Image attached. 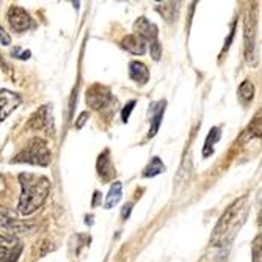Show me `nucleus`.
I'll return each instance as SVG.
<instances>
[{
  "label": "nucleus",
  "instance_id": "nucleus-23",
  "mask_svg": "<svg viewBox=\"0 0 262 262\" xmlns=\"http://www.w3.org/2000/svg\"><path fill=\"white\" fill-rule=\"evenodd\" d=\"M134 105H135V101H130L124 108H123V113H121V116H123V121L124 123H127V120H129V115H130V112L134 110Z\"/></svg>",
  "mask_w": 262,
  "mask_h": 262
},
{
  "label": "nucleus",
  "instance_id": "nucleus-10",
  "mask_svg": "<svg viewBox=\"0 0 262 262\" xmlns=\"http://www.w3.org/2000/svg\"><path fill=\"white\" fill-rule=\"evenodd\" d=\"M134 32L135 35H138L140 38H143L145 41L154 42L157 41V27L156 24L149 22L146 17H138L134 24Z\"/></svg>",
  "mask_w": 262,
  "mask_h": 262
},
{
  "label": "nucleus",
  "instance_id": "nucleus-9",
  "mask_svg": "<svg viewBox=\"0 0 262 262\" xmlns=\"http://www.w3.org/2000/svg\"><path fill=\"white\" fill-rule=\"evenodd\" d=\"M20 104V96L10 90H0V121H5Z\"/></svg>",
  "mask_w": 262,
  "mask_h": 262
},
{
  "label": "nucleus",
  "instance_id": "nucleus-21",
  "mask_svg": "<svg viewBox=\"0 0 262 262\" xmlns=\"http://www.w3.org/2000/svg\"><path fill=\"white\" fill-rule=\"evenodd\" d=\"M163 112H165V102L160 104V108L154 113L152 116V126L149 129V137H154L159 130V126H160V121H162V116H163Z\"/></svg>",
  "mask_w": 262,
  "mask_h": 262
},
{
  "label": "nucleus",
  "instance_id": "nucleus-17",
  "mask_svg": "<svg viewBox=\"0 0 262 262\" xmlns=\"http://www.w3.org/2000/svg\"><path fill=\"white\" fill-rule=\"evenodd\" d=\"M220 135H222V132H220L219 127H212L210 129V132H209V135H207V138L204 141V148H203V156L204 157H209L213 152V145H215V143L220 140Z\"/></svg>",
  "mask_w": 262,
  "mask_h": 262
},
{
  "label": "nucleus",
  "instance_id": "nucleus-22",
  "mask_svg": "<svg viewBox=\"0 0 262 262\" xmlns=\"http://www.w3.org/2000/svg\"><path fill=\"white\" fill-rule=\"evenodd\" d=\"M160 55H162V46H160V42L159 41L151 42V57L154 60H159Z\"/></svg>",
  "mask_w": 262,
  "mask_h": 262
},
{
  "label": "nucleus",
  "instance_id": "nucleus-4",
  "mask_svg": "<svg viewBox=\"0 0 262 262\" xmlns=\"http://www.w3.org/2000/svg\"><path fill=\"white\" fill-rule=\"evenodd\" d=\"M32 130L38 132H46L47 135L55 134V124H54V113H52V105L46 104L39 107L29 120L27 124Z\"/></svg>",
  "mask_w": 262,
  "mask_h": 262
},
{
  "label": "nucleus",
  "instance_id": "nucleus-5",
  "mask_svg": "<svg viewBox=\"0 0 262 262\" xmlns=\"http://www.w3.org/2000/svg\"><path fill=\"white\" fill-rule=\"evenodd\" d=\"M256 29H257V20L256 13L251 8L245 14L244 22V44H245V58L248 63H254L256 58Z\"/></svg>",
  "mask_w": 262,
  "mask_h": 262
},
{
  "label": "nucleus",
  "instance_id": "nucleus-20",
  "mask_svg": "<svg viewBox=\"0 0 262 262\" xmlns=\"http://www.w3.org/2000/svg\"><path fill=\"white\" fill-rule=\"evenodd\" d=\"M251 260L262 262V234L256 235L251 244Z\"/></svg>",
  "mask_w": 262,
  "mask_h": 262
},
{
  "label": "nucleus",
  "instance_id": "nucleus-1",
  "mask_svg": "<svg viewBox=\"0 0 262 262\" xmlns=\"http://www.w3.org/2000/svg\"><path fill=\"white\" fill-rule=\"evenodd\" d=\"M20 198H19V212L22 215H32L36 212L51 192V181L46 176L33 173H20Z\"/></svg>",
  "mask_w": 262,
  "mask_h": 262
},
{
  "label": "nucleus",
  "instance_id": "nucleus-11",
  "mask_svg": "<svg viewBox=\"0 0 262 262\" xmlns=\"http://www.w3.org/2000/svg\"><path fill=\"white\" fill-rule=\"evenodd\" d=\"M121 47L134 55H143L146 52V41L143 38H140L138 35L132 33V35H127L121 39Z\"/></svg>",
  "mask_w": 262,
  "mask_h": 262
},
{
  "label": "nucleus",
  "instance_id": "nucleus-25",
  "mask_svg": "<svg viewBox=\"0 0 262 262\" xmlns=\"http://www.w3.org/2000/svg\"><path fill=\"white\" fill-rule=\"evenodd\" d=\"M88 118H90V113H88V112H83V113H80L79 120H77V123H76V127H77V129H82V127H83V124L86 123Z\"/></svg>",
  "mask_w": 262,
  "mask_h": 262
},
{
  "label": "nucleus",
  "instance_id": "nucleus-19",
  "mask_svg": "<svg viewBox=\"0 0 262 262\" xmlns=\"http://www.w3.org/2000/svg\"><path fill=\"white\" fill-rule=\"evenodd\" d=\"M165 171V165H163V162L159 159V157H154L149 163H148V166L145 168V171H143V176L145 178H154V176H157V174H160V173H163Z\"/></svg>",
  "mask_w": 262,
  "mask_h": 262
},
{
  "label": "nucleus",
  "instance_id": "nucleus-14",
  "mask_svg": "<svg viewBox=\"0 0 262 262\" xmlns=\"http://www.w3.org/2000/svg\"><path fill=\"white\" fill-rule=\"evenodd\" d=\"M121 196H123V184L115 182L108 190V195L105 200V209H112L113 206H116L118 203H120Z\"/></svg>",
  "mask_w": 262,
  "mask_h": 262
},
{
  "label": "nucleus",
  "instance_id": "nucleus-24",
  "mask_svg": "<svg viewBox=\"0 0 262 262\" xmlns=\"http://www.w3.org/2000/svg\"><path fill=\"white\" fill-rule=\"evenodd\" d=\"M0 44H2V46H10V44H11V38H10V35L4 30L2 26H0Z\"/></svg>",
  "mask_w": 262,
  "mask_h": 262
},
{
  "label": "nucleus",
  "instance_id": "nucleus-15",
  "mask_svg": "<svg viewBox=\"0 0 262 262\" xmlns=\"http://www.w3.org/2000/svg\"><path fill=\"white\" fill-rule=\"evenodd\" d=\"M247 135L251 138H262V110L256 112L251 123L247 127Z\"/></svg>",
  "mask_w": 262,
  "mask_h": 262
},
{
  "label": "nucleus",
  "instance_id": "nucleus-8",
  "mask_svg": "<svg viewBox=\"0 0 262 262\" xmlns=\"http://www.w3.org/2000/svg\"><path fill=\"white\" fill-rule=\"evenodd\" d=\"M0 228H4L10 232L19 234V232H26L30 229V225L22 223L14 217V213L8 210L7 207H0Z\"/></svg>",
  "mask_w": 262,
  "mask_h": 262
},
{
  "label": "nucleus",
  "instance_id": "nucleus-6",
  "mask_svg": "<svg viewBox=\"0 0 262 262\" xmlns=\"http://www.w3.org/2000/svg\"><path fill=\"white\" fill-rule=\"evenodd\" d=\"M85 101H86L88 107H91L93 110H98V112L110 108V105L115 102L110 90L101 83H94L88 88Z\"/></svg>",
  "mask_w": 262,
  "mask_h": 262
},
{
  "label": "nucleus",
  "instance_id": "nucleus-7",
  "mask_svg": "<svg viewBox=\"0 0 262 262\" xmlns=\"http://www.w3.org/2000/svg\"><path fill=\"white\" fill-rule=\"evenodd\" d=\"M7 19H8V24L10 27L17 32V33H22V32H27L30 27H32V17L30 14L20 8V7H11L7 13Z\"/></svg>",
  "mask_w": 262,
  "mask_h": 262
},
{
  "label": "nucleus",
  "instance_id": "nucleus-13",
  "mask_svg": "<svg viewBox=\"0 0 262 262\" xmlns=\"http://www.w3.org/2000/svg\"><path fill=\"white\" fill-rule=\"evenodd\" d=\"M98 174L104 179V181H110L115 174V166L112 163V159H110V154H108V149H105L99 159H98Z\"/></svg>",
  "mask_w": 262,
  "mask_h": 262
},
{
  "label": "nucleus",
  "instance_id": "nucleus-28",
  "mask_svg": "<svg viewBox=\"0 0 262 262\" xmlns=\"http://www.w3.org/2000/svg\"><path fill=\"white\" fill-rule=\"evenodd\" d=\"M257 225L262 228V204H260V209H259V212H257Z\"/></svg>",
  "mask_w": 262,
  "mask_h": 262
},
{
  "label": "nucleus",
  "instance_id": "nucleus-12",
  "mask_svg": "<svg viewBox=\"0 0 262 262\" xmlns=\"http://www.w3.org/2000/svg\"><path fill=\"white\" fill-rule=\"evenodd\" d=\"M129 76L137 85H145L149 80V69L145 63L141 61H132L129 64Z\"/></svg>",
  "mask_w": 262,
  "mask_h": 262
},
{
  "label": "nucleus",
  "instance_id": "nucleus-3",
  "mask_svg": "<svg viewBox=\"0 0 262 262\" xmlns=\"http://www.w3.org/2000/svg\"><path fill=\"white\" fill-rule=\"evenodd\" d=\"M52 160V152L47 146V141L35 137L32 138L20 152L16 154V157L11 160L14 163H29L36 166H47Z\"/></svg>",
  "mask_w": 262,
  "mask_h": 262
},
{
  "label": "nucleus",
  "instance_id": "nucleus-2",
  "mask_svg": "<svg viewBox=\"0 0 262 262\" xmlns=\"http://www.w3.org/2000/svg\"><path fill=\"white\" fill-rule=\"evenodd\" d=\"M247 213H248V206H247V196L241 198L234 201L225 212L223 215L219 219L215 228H213V232H212V245L215 247H222L225 244H228L235 231L239 229L245 219H247Z\"/></svg>",
  "mask_w": 262,
  "mask_h": 262
},
{
  "label": "nucleus",
  "instance_id": "nucleus-27",
  "mask_svg": "<svg viewBox=\"0 0 262 262\" xmlns=\"http://www.w3.org/2000/svg\"><path fill=\"white\" fill-rule=\"evenodd\" d=\"M14 55H17L19 54V57L17 58H20V60H27L29 57H30V52H20L19 49H14V52H13Z\"/></svg>",
  "mask_w": 262,
  "mask_h": 262
},
{
  "label": "nucleus",
  "instance_id": "nucleus-26",
  "mask_svg": "<svg viewBox=\"0 0 262 262\" xmlns=\"http://www.w3.org/2000/svg\"><path fill=\"white\" fill-rule=\"evenodd\" d=\"M130 210H132V203H127V204L123 207V210H121V219H123V220H126V219L129 217Z\"/></svg>",
  "mask_w": 262,
  "mask_h": 262
},
{
  "label": "nucleus",
  "instance_id": "nucleus-16",
  "mask_svg": "<svg viewBox=\"0 0 262 262\" xmlns=\"http://www.w3.org/2000/svg\"><path fill=\"white\" fill-rule=\"evenodd\" d=\"M17 245L19 244H16V241L11 239V237L0 235V262H5L7 257L14 251Z\"/></svg>",
  "mask_w": 262,
  "mask_h": 262
},
{
  "label": "nucleus",
  "instance_id": "nucleus-18",
  "mask_svg": "<svg viewBox=\"0 0 262 262\" xmlns=\"http://www.w3.org/2000/svg\"><path fill=\"white\" fill-rule=\"evenodd\" d=\"M239 99H241V102L244 104V105H247L248 102H251L253 101V98H254V85L250 82V80H244L242 83H241V86H239Z\"/></svg>",
  "mask_w": 262,
  "mask_h": 262
}]
</instances>
